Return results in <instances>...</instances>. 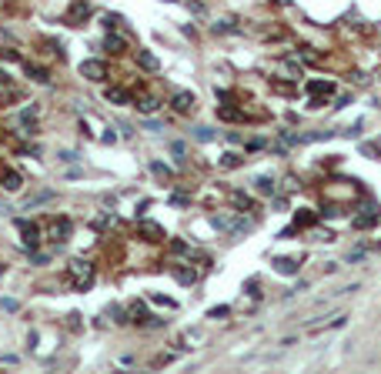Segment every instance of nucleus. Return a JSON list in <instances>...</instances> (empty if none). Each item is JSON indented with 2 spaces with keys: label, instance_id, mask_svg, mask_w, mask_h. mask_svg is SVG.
<instances>
[{
  "label": "nucleus",
  "instance_id": "f03ea898",
  "mask_svg": "<svg viewBox=\"0 0 381 374\" xmlns=\"http://www.w3.org/2000/svg\"><path fill=\"white\" fill-rule=\"evenodd\" d=\"M80 74L91 77V80H104V64H100V60H87V64L80 67Z\"/></svg>",
  "mask_w": 381,
  "mask_h": 374
},
{
  "label": "nucleus",
  "instance_id": "7ed1b4c3",
  "mask_svg": "<svg viewBox=\"0 0 381 374\" xmlns=\"http://www.w3.org/2000/svg\"><path fill=\"white\" fill-rule=\"evenodd\" d=\"M67 234H71V221H64V217H54V221H50V237H67Z\"/></svg>",
  "mask_w": 381,
  "mask_h": 374
},
{
  "label": "nucleus",
  "instance_id": "20e7f679",
  "mask_svg": "<svg viewBox=\"0 0 381 374\" xmlns=\"http://www.w3.org/2000/svg\"><path fill=\"white\" fill-rule=\"evenodd\" d=\"M3 187H7V190H20V174L17 170H7V174H3Z\"/></svg>",
  "mask_w": 381,
  "mask_h": 374
},
{
  "label": "nucleus",
  "instance_id": "f257e3e1",
  "mask_svg": "<svg viewBox=\"0 0 381 374\" xmlns=\"http://www.w3.org/2000/svg\"><path fill=\"white\" fill-rule=\"evenodd\" d=\"M67 280H71L74 291H87L91 280H94V267H91L87 261H71L67 264Z\"/></svg>",
  "mask_w": 381,
  "mask_h": 374
},
{
  "label": "nucleus",
  "instance_id": "0eeeda50",
  "mask_svg": "<svg viewBox=\"0 0 381 374\" xmlns=\"http://www.w3.org/2000/svg\"><path fill=\"white\" fill-rule=\"evenodd\" d=\"M107 47H111V50H120V47H124V40H117V37H111V40H107Z\"/></svg>",
  "mask_w": 381,
  "mask_h": 374
},
{
  "label": "nucleus",
  "instance_id": "39448f33",
  "mask_svg": "<svg viewBox=\"0 0 381 374\" xmlns=\"http://www.w3.org/2000/svg\"><path fill=\"white\" fill-rule=\"evenodd\" d=\"M174 107H177V111H188L190 107V94H177V97H174Z\"/></svg>",
  "mask_w": 381,
  "mask_h": 374
},
{
  "label": "nucleus",
  "instance_id": "423d86ee",
  "mask_svg": "<svg viewBox=\"0 0 381 374\" xmlns=\"http://www.w3.org/2000/svg\"><path fill=\"white\" fill-rule=\"evenodd\" d=\"M141 64H144V67H157V60H154L151 54H141Z\"/></svg>",
  "mask_w": 381,
  "mask_h": 374
}]
</instances>
